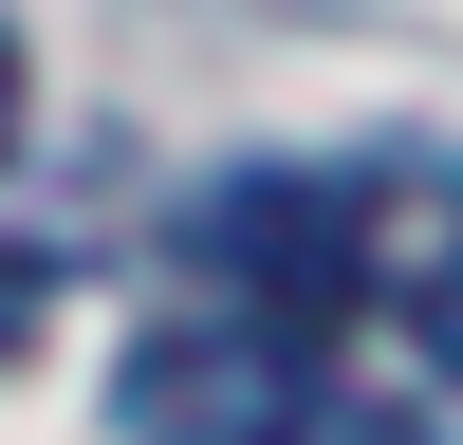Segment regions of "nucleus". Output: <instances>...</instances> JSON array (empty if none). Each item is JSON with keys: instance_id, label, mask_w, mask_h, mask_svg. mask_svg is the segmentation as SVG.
<instances>
[{"instance_id": "obj_4", "label": "nucleus", "mask_w": 463, "mask_h": 445, "mask_svg": "<svg viewBox=\"0 0 463 445\" xmlns=\"http://www.w3.org/2000/svg\"><path fill=\"white\" fill-rule=\"evenodd\" d=\"M427 353H445V390H463V260L427 279Z\"/></svg>"}, {"instance_id": "obj_3", "label": "nucleus", "mask_w": 463, "mask_h": 445, "mask_svg": "<svg viewBox=\"0 0 463 445\" xmlns=\"http://www.w3.org/2000/svg\"><path fill=\"white\" fill-rule=\"evenodd\" d=\"M37 316H56V260H37V241H0V353H19Z\"/></svg>"}, {"instance_id": "obj_1", "label": "nucleus", "mask_w": 463, "mask_h": 445, "mask_svg": "<svg viewBox=\"0 0 463 445\" xmlns=\"http://www.w3.org/2000/svg\"><path fill=\"white\" fill-rule=\"evenodd\" d=\"M111 427L130 445H390L371 427V390L316 353V334H279V316H167V334H130V371H111Z\"/></svg>"}, {"instance_id": "obj_5", "label": "nucleus", "mask_w": 463, "mask_h": 445, "mask_svg": "<svg viewBox=\"0 0 463 445\" xmlns=\"http://www.w3.org/2000/svg\"><path fill=\"white\" fill-rule=\"evenodd\" d=\"M19 93H37V74H19V19H0V148H19Z\"/></svg>"}, {"instance_id": "obj_2", "label": "nucleus", "mask_w": 463, "mask_h": 445, "mask_svg": "<svg viewBox=\"0 0 463 445\" xmlns=\"http://www.w3.org/2000/svg\"><path fill=\"white\" fill-rule=\"evenodd\" d=\"M185 260H204L241 316L334 334V316L371 297V185H353V167H222L204 204H185Z\"/></svg>"}]
</instances>
